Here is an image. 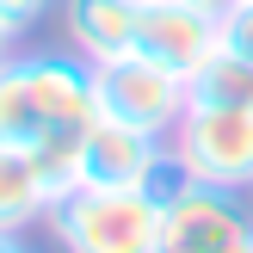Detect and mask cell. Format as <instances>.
I'll use <instances>...</instances> for the list:
<instances>
[{"instance_id": "9a60e30c", "label": "cell", "mask_w": 253, "mask_h": 253, "mask_svg": "<svg viewBox=\"0 0 253 253\" xmlns=\"http://www.w3.org/2000/svg\"><path fill=\"white\" fill-rule=\"evenodd\" d=\"M0 253H31V247H25V235H0Z\"/></svg>"}, {"instance_id": "5bb4252c", "label": "cell", "mask_w": 253, "mask_h": 253, "mask_svg": "<svg viewBox=\"0 0 253 253\" xmlns=\"http://www.w3.org/2000/svg\"><path fill=\"white\" fill-rule=\"evenodd\" d=\"M12 37H19V31H12V25H6V19H0V62H6V56H12Z\"/></svg>"}, {"instance_id": "ba28073f", "label": "cell", "mask_w": 253, "mask_h": 253, "mask_svg": "<svg viewBox=\"0 0 253 253\" xmlns=\"http://www.w3.org/2000/svg\"><path fill=\"white\" fill-rule=\"evenodd\" d=\"M62 25H68L74 56L118 62V56H130L136 37H142V0H68V6H62Z\"/></svg>"}, {"instance_id": "7c38bea8", "label": "cell", "mask_w": 253, "mask_h": 253, "mask_svg": "<svg viewBox=\"0 0 253 253\" xmlns=\"http://www.w3.org/2000/svg\"><path fill=\"white\" fill-rule=\"evenodd\" d=\"M43 6H49V0H0V19H6L12 31H25V25H37Z\"/></svg>"}, {"instance_id": "6da1fadb", "label": "cell", "mask_w": 253, "mask_h": 253, "mask_svg": "<svg viewBox=\"0 0 253 253\" xmlns=\"http://www.w3.org/2000/svg\"><path fill=\"white\" fill-rule=\"evenodd\" d=\"M99 118L93 93V62L86 56H6L0 62V142L37 148L49 136L86 130Z\"/></svg>"}, {"instance_id": "3957f363", "label": "cell", "mask_w": 253, "mask_h": 253, "mask_svg": "<svg viewBox=\"0 0 253 253\" xmlns=\"http://www.w3.org/2000/svg\"><path fill=\"white\" fill-rule=\"evenodd\" d=\"M93 93H99V111L118 124H136V130H155V136H173L192 105V81L161 62H148L142 49L118 62H93Z\"/></svg>"}, {"instance_id": "9c48e42d", "label": "cell", "mask_w": 253, "mask_h": 253, "mask_svg": "<svg viewBox=\"0 0 253 253\" xmlns=\"http://www.w3.org/2000/svg\"><path fill=\"white\" fill-rule=\"evenodd\" d=\"M37 216H49V192L37 179V161L25 148L0 142V235H19L31 229Z\"/></svg>"}, {"instance_id": "277c9868", "label": "cell", "mask_w": 253, "mask_h": 253, "mask_svg": "<svg viewBox=\"0 0 253 253\" xmlns=\"http://www.w3.org/2000/svg\"><path fill=\"white\" fill-rule=\"evenodd\" d=\"M167 142L192 179L229 185V192L253 185V105H185Z\"/></svg>"}, {"instance_id": "2e32d148", "label": "cell", "mask_w": 253, "mask_h": 253, "mask_svg": "<svg viewBox=\"0 0 253 253\" xmlns=\"http://www.w3.org/2000/svg\"><path fill=\"white\" fill-rule=\"evenodd\" d=\"M247 253H253V241H247Z\"/></svg>"}, {"instance_id": "52a82bcc", "label": "cell", "mask_w": 253, "mask_h": 253, "mask_svg": "<svg viewBox=\"0 0 253 253\" xmlns=\"http://www.w3.org/2000/svg\"><path fill=\"white\" fill-rule=\"evenodd\" d=\"M136 49H142L148 62H161V68H173V74L192 81V74L222 49V25L204 19L198 6H185V0H148Z\"/></svg>"}, {"instance_id": "4fadbf2b", "label": "cell", "mask_w": 253, "mask_h": 253, "mask_svg": "<svg viewBox=\"0 0 253 253\" xmlns=\"http://www.w3.org/2000/svg\"><path fill=\"white\" fill-rule=\"evenodd\" d=\"M185 6H198L204 19H216V25H222V19H229L235 6H241V0H185Z\"/></svg>"}, {"instance_id": "e0dca14e", "label": "cell", "mask_w": 253, "mask_h": 253, "mask_svg": "<svg viewBox=\"0 0 253 253\" xmlns=\"http://www.w3.org/2000/svg\"><path fill=\"white\" fill-rule=\"evenodd\" d=\"M142 6H148V0H142Z\"/></svg>"}, {"instance_id": "7a4b0ae2", "label": "cell", "mask_w": 253, "mask_h": 253, "mask_svg": "<svg viewBox=\"0 0 253 253\" xmlns=\"http://www.w3.org/2000/svg\"><path fill=\"white\" fill-rule=\"evenodd\" d=\"M167 204L142 185H81L49 204V235L62 253H161Z\"/></svg>"}, {"instance_id": "8992f818", "label": "cell", "mask_w": 253, "mask_h": 253, "mask_svg": "<svg viewBox=\"0 0 253 253\" xmlns=\"http://www.w3.org/2000/svg\"><path fill=\"white\" fill-rule=\"evenodd\" d=\"M167 136L136 130V124H118L99 111L81 136V185H148L155 167L167 161Z\"/></svg>"}, {"instance_id": "5b68a950", "label": "cell", "mask_w": 253, "mask_h": 253, "mask_svg": "<svg viewBox=\"0 0 253 253\" xmlns=\"http://www.w3.org/2000/svg\"><path fill=\"white\" fill-rule=\"evenodd\" d=\"M247 241H253V216L241 192L204 179L185 185L161 222V253H247Z\"/></svg>"}, {"instance_id": "8fae6325", "label": "cell", "mask_w": 253, "mask_h": 253, "mask_svg": "<svg viewBox=\"0 0 253 253\" xmlns=\"http://www.w3.org/2000/svg\"><path fill=\"white\" fill-rule=\"evenodd\" d=\"M222 49H235V56L253 62V0H241V6L222 19Z\"/></svg>"}, {"instance_id": "30bf717a", "label": "cell", "mask_w": 253, "mask_h": 253, "mask_svg": "<svg viewBox=\"0 0 253 253\" xmlns=\"http://www.w3.org/2000/svg\"><path fill=\"white\" fill-rule=\"evenodd\" d=\"M192 105H253V62L235 49H216L192 74Z\"/></svg>"}]
</instances>
